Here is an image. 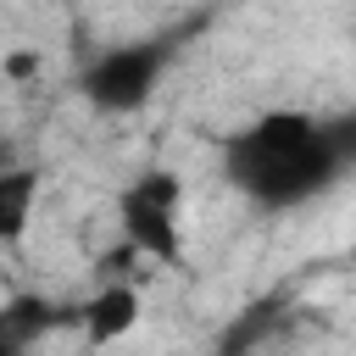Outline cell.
<instances>
[{"instance_id": "5b68a950", "label": "cell", "mask_w": 356, "mask_h": 356, "mask_svg": "<svg viewBox=\"0 0 356 356\" xmlns=\"http://www.w3.org/2000/svg\"><path fill=\"white\" fill-rule=\"evenodd\" d=\"M33 195H39V172L33 167H6L0 172V245H17L28 234Z\"/></svg>"}, {"instance_id": "8fae6325", "label": "cell", "mask_w": 356, "mask_h": 356, "mask_svg": "<svg viewBox=\"0 0 356 356\" xmlns=\"http://www.w3.org/2000/svg\"><path fill=\"white\" fill-rule=\"evenodd\" d=\"M0 339H6V317H0Z\"/></svg>"}, {"instance_id": "ba28073f", "label": "cell", "mask_w": 356, "mask_h": 356, "mask_svg": "<svg viewBox=\"0 0 356 356\" xmlns=\"http://www.w3.org/2000/svg\"><path fill=\"white\" fill-rule=\"evenodd\" d=\"M39 72V50H11L0 56V78H33Z\"/></svg>"}, {"instance_id": "30bf717a", "label": "cell", "mask_w": 356, "mask_h": 356, "mask_svg": "<svg viewBox=\"0 0 356 356\" xmlns=\"http://www.w3.org/2000/svg\"><path fill=\"white\" fill-rule=\"evenodd\" d=\"M6 167H11V150H6V145H0V172H6Z\"/></svg>"}, {"instance_id": "9c48e42d", "label": "cell", "mask_w": 356, "mask_h": 356, "mask_svg": "<svg viewBox=\"0 0 356 356\" xmlns=\"http://www.w3.org/2000/svg\"><path fill=\"white\" fill-rule=\"evenodd\" d=\"M0 356H28V345H17V339H0Z\"/></svg>"}, {"instance_id": "6da1fadb", "label": "cell", "mask_w": 356, "mask_h": 356, "mask_svg": "<svg viewBox=\"0 0 356 356\" xmlns=\"http://www.w3.org/2000/svg\"><path fill=\"white\" fill-rule=\"evenodd\" d=\"M345 167L350 161H345L328 117H323V134L306 150H295V156H256V150L222 139V172H228V184L239 195H250L256 206H267V211H284V206H300V200L323 195Z\"/></svg>"}, {"instance_id": "52a82bcc", "label": "cell", "mask_w": 356, "mask_h": 356, "mask_svg": "<svg viewBox=\"0 0 356 356\" xmlns=\"http://www.w3.org/2000/svg\"><path fill=\"white\" fill-rule=\"evenodd\" d=\"M0 317H6V339L33 345L39 334H50V328L61 323V306L44 300V295H11V300L0 306Z\"/></svg>"}, {"instance_id": "8992f818", "label": "cell", "mask_w": 356, "mask_h": 356, "mask_svg": "<svg viewBox=\"0 0 356 356\" xmlns=\"http://www.w3.org/2000/svg\"><path fill=\"white\" fill-rule=\"evenodd\" d=\"M284 317V300L273 295V300H256V306H245L222 334H217V356H250L267 334H273V323Z\"/></svg>"}, {"instance_id": "3957f363", "label": "cell", "mask_w": 356, "mask_h": 356, "mask_svg": "<svg viewBox=\"0 0 356 356\" xmlns=\"http://www.w3.org/2000/svg\"><path fill=\"white\" fill-rule=\"evenodd\" d=\"M178 206H184V184L178 172H139L122 200H117V222H122V245H134L150 261H178L184 256V234H178Z\"/></svg>"}, {"instance_id": "7a4b0ae2", "label": "cell", "mask_w": 356, "mask_h": 356, "mask_svg": "<svg viewBox=\"0 0 356 356\" xmlns=\"http://www.w3.org/2000/svg\"><path fill=\"white\" fill-rule=\"evenodd\" d=\"M172 56H178L172 39L111 44V50H100V56L83 67V100H89L95 111H106V117L139 111V106L156 95V83H161V72L172 67Z\"/></svg>"}, {"instance_id": "277c9868", "label": "cell", "mask_w": 356, "mask_h": 356, "mask_svg": "<svg viewBox=\"0 0 356 356\" xmlns=\"http://www.w3.org/2000/svg\"><path fill=\"white\" fill-rule=\"evenodd\" d=\"M139 312H145V300H139L134 284H106V289L89 295V306H83V334H89V345H117L122 334L139 328Z\"/></svg>"}]
</instances>
